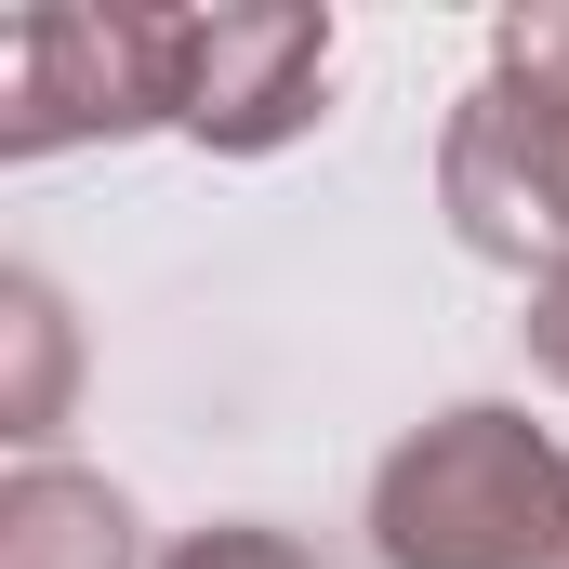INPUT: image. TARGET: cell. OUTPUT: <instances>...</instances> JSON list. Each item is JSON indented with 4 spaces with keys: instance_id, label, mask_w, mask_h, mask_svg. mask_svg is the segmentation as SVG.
Segmentation results:
<instances>
[{
    "instance_id": "10",
    "label": "cell",
    "mask_w": 569,
    "mask_h": 569,
    "mask_svg": "<svg viewBox=\"0 0 569 569\" xmlns=\"http://www.w3.org/2000/svg\"><path fill=\"white\" fill-rule=\"evenodd\" d=\"M557 569H569V557H557Z\"/></svg>"
},
{
    "instance_id": "3",
    "label": "cell",
    "mask_w": 569,
    "mask_h": 569,
    "mask_svg": "<svg viewBox=\"0 0 569 569\" xmlns=\"http://www.w3.org/2000/svg\"><path fill=\"white\" fill-rule=\"evenodd\" d=\"M437 199H450L477 266H530V279L569 266V107L477 80L437 133Z\"/></svg>"
},
{
    "instance_id": "9",
    "label": "cell",
    "mask_w": 569,
    "mask_h": 569,
    "mask_svg": "<svg viewBox=\"0 0 569 569\" xmlns=\"http://www.w3.org/2000/svg\"><path fill=\"white\" fill-rule=\"evenodd\" d=\"M517 331H530V371H543V385H569V266H543V279H530V318H517Z\"/></svg>"
},
{
    "instance_id": "8",
    "label": "cell",
    "mask_w": 569,
    "mask_h": 569,
    "mask_svg": "<svg viewBox=\"0 0 569 569\" xmlns=\"http://www.w3.org/2000/svg\"><path fill=\"white\" fill-rule=\"evenodd\" d=\"M159 569H318V557H305L291 530H252V517H226V530H186Z\"/></svg>"
},
{
    "instance_id": "5",
    "label": "cell",
    "mask_w": 569,
    "mask_h": 569,
    "mask_svg": "<svg viewBox=\"0 0 569 569\" xmlns=\"http://www.w3.org/2000/svg\"><path fill=\"white\" fill-rule=\"evenodd\" d=\"M0 569H133V503L80 463L0 477Z\"/></svg>"
},
{
    "instance_id": "6",
    "label": "cell",
    "mask_w": 569,
    "mask_h": 569,
    "mask_svg": "<svg viewBox=\"0 0 569 569\" xmlns=\"http://www.w3.org/2000/svg\"><path fill=\"white\" fill-rule=\"evenodd\" d=\"M0 345H13L0 425H13V437H53V398H67V305H53L40 279H0Z\"/></svg>"
},
{
    "instance_id": "1",
    "label": "cell",
    "mask_w": 569,
    "mask_h": 569,
    "mask_svg": "<svg viewBox=\"0 0 569 569\" xmlns=\"http://www.w3.org/2000/svg\"><path fill=\"white\" fill-rule=\"evenodd\" d=\"M371 557L385 569H557L569 557V450L503 398L411 425L371 477Z\"/></svg>"
},
{
    "instance_id": "7",
    "label": "cell",
    "mask_w": 569,
    "mask_h": 569,
    "mask_svg": "<svg viewBox=\"0 0 569 569\" xmlns=\"http://www.w3.org/2000/svg\"><path fill=\"white\" fill-rule=\"evenodd\" d=\"M490 80H517V93L569 107V0H530V13L490 27Z\"/></svg>"
},
{
    "instance_id": "2",
    "label": "cell",
    "mask_w": 569,
    "mask_h": 569,
    "mask_svg": "<svg viewBox=\"0 0 569 569\" xmlns=\"http://www.w3.org/2000/svg\"><path fill=\"white\" fill-rule=\"evenodd\" d=\"M172 80H186V13L40 0L0 27V146L53 159L93 133H146V120H172Z\"/></svg>"
},
{
    "instance_id": "4",
    "label": "cell",
    "mask_w": 569,
    "mask_h": 569,
    "mask_svg": "<svg viewBox=\"0 0 569 569\" xmlns=\"http://www.w3.org/2000/svg\"><path fill=\"white\" fill-rule=\"evenodd\" d=\"M331 80V13L318 0H239V13H186V80H172V133L266 159L318 120Z\"/></svg>"
}]
</instances>
